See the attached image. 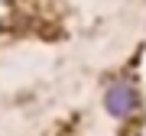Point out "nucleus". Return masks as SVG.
<instances>
[{
    "instance_id": "1",
    "label": "nucleus",
    "mask_w": 146,
    "mask_h": 136,
    "mask_svg": "<svg viewBox=\"0 0 146 136\" xmlns=\"http://www.w3.org/2000/svg\"><path fill=\"white\" fill-rule=\"evenodd\" d=\"M104 107L110 117H130L140 107V94L130 81H110L104 91Z\"/></svg>"
}]
</instances>
